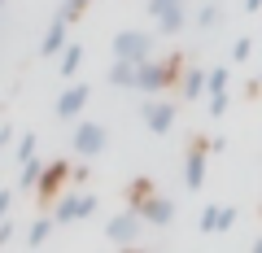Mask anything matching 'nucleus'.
<instances>
[{"label":"nucleus","instance_id":"nucleus-1","mask_svg":"<svg viewBox=\"0 0 262 253\" xmlns=\"http://www.w3.org/2000/svg\"><path fill=\"white\" fill-rule=\"evenodd\" d=\"M179 57H158V61H140V75H136V87L140 92H162V87H170V83H179Z\"/></svg>","mask_w":262,"mask_h":253},{"label":"nucleus","instance_id":"nucleus-2","mask_svg":"<svg viewBox=\"0 0 262 253\" xmlns=\"http://www.w3.org/2000/svg\"><path fill=\"white\" fill-rule=\"evenodd\" d=\"M149 53H153V35L149 31H118L114 35V57H122V61H149Z\"/></svg>","mask_w":262,"mask_h":253},{"label":"nucleus","instance_id":"nucleus-3","mask_svg":"<svg viewBox=\"0 0 262 253\" xmlns=\"http://www.w3.org/2000/svg\"><path fill=\"white\" fill-rule=\"evenodd\" d=\"M88 214H96V197L92 192H70V197H61L57 210H53L57 223H79V218H88Z\"/></svg>","mask_w":262,"mask_h":253},{"label":"nucleus","instance_id":"nucleus-4","mask_svg":"<svg viewBox=\"0 0 262 253\" xmlns=\"http://www.w3.org/2000/svg\"><path fill=\"white\" fill-rule=\"evenodd\" d=\"M75 153L79 157H96V153H105V144H110V135H105L101 122H79L75 127Z\"/></svg>","mask_w":262,"mask_h":253},{"label":"nucleus","instance_id":"nucleus-5","mask_svg":"<svg viewBox=\"0 0 262 253\" xmlns=\"http://www.w3.org/2000/svg\"><path fill=\"white\" fill-rule=\"evenodd\" d=\"M149 13L158 18V31L162 35H175V31H184V0H149Z\"/></svg>","mask_w":262,"mask_h":253},{"label":"nucleus","instance_id":"nucleus-6","mask_svg":"<svg viewBox=\"0 0 262 253\" xmlns=\"http://www.w3.org/2000/svg\"><path fill=\"white\" fill-rule=\"evenodd\" d=\"M88 101H92V87H88V83H75V87H66V92L57 96L53 113H57V118H75V113L88 109Z\"/></svg>","mask_w":262,"mask_h":253},{"label":"nucleus","instance_id":"nucleus-7","mask_svg":"<svg viewBox=\"0 0 262 253\" xmlns=\"http://www.w3.org/2000/svg\"><path fill=\"white\" fill-rule=\"evenodd\" d=\"M144 127H149L153 135H166L170 127H175V105H166V101H144Z\"/></svg>","mask_w":262,"mask_h":253},{"label":"nucleus","instance_id":"nucleus-8","mask_svg":"<svg viewBox=\"0 0 262 253\" xmlns=\"http://www.w3.org/2000/svg\"><path fill=\"white\" fill-rule=\"evenodd\" d=\"M140 210H127V214H118V218H110V227H105V236H110L114 244H131L136 236H140Z\"/></svg>","mask_w":262,"mask_h":253},{"label":"nucleus","instance_id":"nucleus-9","mask_svg":"<svg viewBox=\"0 0 262 253\" xmlns=\"http://www.w3.org/2000/svg\"><path fill=\"white\" fill-rule=\"evenodd\" d=\"M66 27H70V18H61V13H53V22H48L44 39H39V57H53L66 48Z\"/></svg>","mask_w":262,"mask_h":253},{"label":"nucleus","instance_id":"nucleus-10","mask_svg":"<svg viewBox=\"0 0 262 253\" xmlns=\"http://www.w3.org/2000/svg\"><path fill=\"white\" fill-rule=\"evenodd\" d=\"M206 144H192V149H188V162H184V183L188 188H201L206 183Z\"/></svg>","mask_w":262,"mask_h":253},{"label":"nucleus","instance_id":"nucleus-11","mask_svg":"<svg viewBox=\"0 0 262 253\" xmlns=\"http://www.w3.org/2000/svg\"><path fill=\"white\" fill-rule=\"evenodd\" d=\"M66 170H70L66 162H48V166H44V175H39V201H44V205L53 201V192H57V188H61Z\"/></svg>","mask_w":262,"mask_h":253},{"label":"nucleus","instance_id":"nucleus-12","mask_svg":"<svg viewBox=\"0 0 262 253\" xmlns=\"http://www.w3.org/2000/svg\"><path fill=\"white\" fill-rule=\"evenodd\" d=\"M136 210H140L149 223H158V227H166L170 218H175V201H166V197H149L144 205H136Z\"/></svg>","mask_w":262,"mask_h":253},{"label":"nucleus","instance_id":"nucleus-13","mask_svg":"<svg viewBox=\"0 0 262 253\" xmlns=\"http://www.w3.org/2000/svg\"><path fill=\"white\" fill-rule=\"evenodd\" d=\"M236 210L232 205H206L201 210V232H223V227H232Z\"/></svg>","mask_w":262,"mask_h":253},{"label":"nucleus","instance_id":"nucleus-14","mask_svg":"<svg viewBox=\"0 0 262 253\" xmlns=\"http://www.w3.org/2000/svg\"><path fill=\"white\" fill-rule=\"evenodd\" d=\"M136 75H140V66H136V61L114 57V66H110V83H114V87H136Z\"/></svg>","mask_w":262,"mask_h":253},{"label":"nucleus","instance_id":"nucleus-15","mask_svg":"<svg viewBox=\"0 0 262 253\" xmlns=\"http://www.w3.org/2000/svg\"><path fill=\"white\" fill-rule=\"evenodd\" d=\"M179 92H184L188 101H196L201 92H210V75H201V70H184V79H179Z\"/></svg>","mask_w":262,"mask_h":253},{"label":"nucleus","instance_id":"nucleus-16","mask_svg":"<svg viewBox=\"0 0 262 253\" xmlns=\"http://www.w3.org/2000/svg\"><path fill=\"white\" fill-rule=\"evenodd\" d=\"M44 166H48V162L27 157V162H22V175H18V188H39V175H44Z\"/></svg>","mask_w":262,"mask_h":253},{"label":"nucleus","instance_id":"nucleus-17","mask_svg":"<svg viewBox=\"0 0 262 253\" xmlns=\"http://www.w3.org/2000/svg\"><path fill=\"white\" fill-rule=\"evenodd\" d=\"M79 61H83V48H79V44H66V48H61V66H57V70H61V79L75 75Z\"/></svg>","mask_w":262,"mask_h":253},{"label":"nucleus","instance_id":"nucleus-18","mask_svg":"<svg viewBox=\"0 0 262 253\" xmlns=\"http://www.w3.org/2000/svg\"><path fill=\"white\" fill-rule=\"evenodd\" d=\"M53 223H57V218H39V223L27 232V244H44V240H48V232H53Z\"/></svg>","mask_w":262,"mask_h":253},{"label":"nucleus","instance_id":"nucleus-19","mask_svg":"<svg viewBox=\"0 0 262 253\" xmlns=\"http://www.w3.org/2000/svg\"><path fill=\"white\" fill-rule=\"evenodd\" d=\"M149 197H153V179H136L131 183V205H144Z\"/></svg>","mask_w":262,"mask_h":253},{"label":"nucleus","instance_id":"nucleus-20","mask_svg":"<svg viewBox=\"0 0 262 253\" xmlns=\"http://www.w3.org/2000/svg\"><path fill=\"white\" fill-rule=\"evenodd\" d=\"M214 18H219L214 5H201V9H196V27H214Z\"/></svg>","mask_w":262,"mask_h":253},{"label":"nucleus","instance_id":"nucleus-21","mask_svg":"<svg viewBox=\"0 0 262 253\" xmlns=\"http://www.w3.org/2000/svg\"><path fill=\"white\" fill-rule=\"evenodd\" d=\"M227 87V66H219V70H210V92H223Z\"/></svg>","mask_w":262,"mask_h":253},{"label":"nucleus","instance_id":"nucleus-22","mask_svg":"<svg viewBox=\"0 0 262 253\" xmlns=\"http://www.w3.org/2000/svg\"><path fill=\"white\" fill-rule=\"evenodd\" d=\"M18 157H22V162H27V157H35V135H31V131L18 140Z\"/></svg>","mask_w":262,"mask_h":253},{"label":"nucleus","instance_id":"nucleus-23","mask_svg":"<svg viewBox=\"0 0 262 253\" xmlns=\"http://www.w3.org/2000/svg\"><path fill=\"white\" fill-rule=\"evenodd\" d=\"M249 53H253V39H236V48H232V61H245Z\"/></svg>","mask_w":262,"mask_h":253},{"label":"nucleus","instance_id":"nucleus-24","mask_svg":"<svg viewBox=\"0 0 262 253\" xmlns=\"http://www.w3.org/2000/svg\"><path fill=\"white\" fill-rule=\"evenodd\" d=\"M223 109H227V96H223V92H210V113L223 118Z\"/></svg>","mask_w":262,"mask_h":253},{"label":"nucleus","instance_id":"nucleus-25","mask_svg":"<svg viewBox=\"0 0 262 253\" xmlns=\"http://www.w3.org/2000/svg\"><path fill=\"white\" fill-rule=\"evenodd\" d=\"M9 201H13V192H9V188H5V192H0V218L9 214Z\"/></svg>","mask_w":262,"mask_h":253},{"label":"nucleus","instance_id":"nucleus-26","mask_svg":"<svg viewBox=\"0 0 262 253\" xmlns=\"http://www.w3.org/2000/svg\"><path fill=\"white\" fill-rule=\"evenodd\" d=\"M9 232H13V227H9V223H0V244L9 240Z\"/></svg>","mask_w":262,"mask_h":253},{"label":"nucleus","instance_id":"nucleus-27","mask_svg":"<svg viewBox=\"0 0 262 253\" xmlns=\"http://www.w3.org/2000/svg\"><path fill=\"white\" fill-rule=\"evenodd\" d=\"M245 9H249V13H258V9H262V0H245Z\"/></svg>","mask_w":262,"mask_h":253},{"label":"nucleus","instance_id":"nucleus-28","mask_svg":"<svg viewBox=\"0 0 262 253\" xmlns=\"http://www.w3.org/2000/svg\"><path fill=\"white\" fill-rule=\"evenodd\" d=\"M0 5H5V0H0Z\"/></svg>","mask_w":262,"mask_h":253}]
</instances>
